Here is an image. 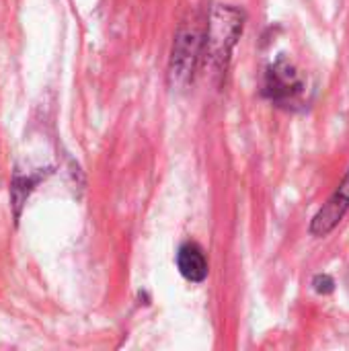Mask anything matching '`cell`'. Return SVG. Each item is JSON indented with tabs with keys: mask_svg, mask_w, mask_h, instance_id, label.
Instances as JSON below:
<instances>
[{
	"mask_svg": "<svg viewBox=\"0 0 349 351\" xmlns=\"http://www.w3.org/2000/svg\"><path fill=\"white\" fill-rule=\"evenodd\" d=\"M243 31V12L232 6H218L208 23L206 33V58L212 66L222 72L226 70L230 51Z\"/></svg>",
	"mask_w": 349,
	"mask_h": 351,
	"instance_id": "1",
	"label": "cell"
},
{
	"mask_svg": "<svg viewBox=\"0 0 349 351\" xmlns=\"http://www.w3.org/2000/svg\"><path fill=\"white\" fill-rule=\"evenodd\" d=\"M202 56V35L195 27L183 29L173 47V62H171V74L177 82H187L193 76L195 64Z\"/></svg>",
	"mask_w": 349,
	"mask_h": 351,
	"instance_id": "2",
	"label": "cell"
},
{
	"mask_svg": "<svg viewBox=\"0 0 349 351\" xmlns=\"http://www.w3.org/2000/svg\"><path fill=\"white\" fill-rule=\"evenodd\" d=\"M349 210V171L335 189V193L329 197V202L317 212L311 224V232L315 237H327L348 214Z\"/></svg>",
	"mask_w": 349,
	"mask_h": 351,
	"instance_id": "3",
	"label": "cell"
},
{
	"mask_svg": "<svg viewBox=\"0 0 349 351\" xmlns=\"http://www.w3.org/2000/svg\"><path fill=\"white\" fill-rule=\"evenodd\" d=\"M267 95L276 101H292L300 90L302 82L298 80L296 72L290 64L280 62L267 72Z\"/></svg>",
	"mask_w": 349,
	"mask_h": 351,
	"instance_id": "4",
	"label": "cell"
},
{
	"mask_svg": "<svg viewBox=\"0 0 349 351\" xmlns=\"http://www.w3.org/2000/svg\"><path fill=\"white\" fill-rule=\"evenodd\" d=\"M177 267L181 276L193 284H200L208 278V261L204 251L195 243H185L177 253Z\"/></svg>",
	"mask_w": 349,
	"mask_h": 351,
	"instance_id": "5",
	"label": "cell"
},
{
	"mask_svg": "<svg viewBox=\"0 0 349 351\" xmlns=\"http://www.w3.org/2000/svg\"><path fill=\"white\" fill-rule=\"evenodd\" d=\"M45 177V173H33V175H14L12 185H10V197H12V206H14V216L19 218L23 204L27 202V197L31 195V191L35 189V185Z\"/></svg>",
	"mask_w": 349,
	"mask_h": 351,
	"instance_id": "6",
	"label": "cell"
},
{
	"mask_svg": "<svg viewBox=\"0 0 349 351\" xmlns=\"http://www.w3.org/2000/svg\"><path fill=\"white\" fill-rule=\"evenodd\" d=\"M313 286H315V290H317L319 294H331L333 288H335V284H333V280H331L329 276H317V278L313 280Z\"/></svg>",
	"mask_w": 349,
	"mask_h": 351,
	"instance_id": "7",
	"label": "cell"
}]
</instances>
